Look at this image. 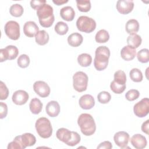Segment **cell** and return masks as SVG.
Instances as JSON below:
<instances>
[{"label":"cell","instance_id":"obj_1","mask_svg":"<svg viewBox=\"0 0 149 149\" xmlns=\"http://www.w3.org/2000/svg\"><path fill=\"white\" fill-rule=\"evenodd\" d=\"M37 15L40 25L44 27H51L55 20L52 7L44 3L37 10Z\"/></svg>","mask_w":149,"mask_h":149},{"label":"cell","instance_id":"obj_2","mask_svg":"<svg viewBox=\"0 0 149 149\" xmlns=\"http://www.w3.org/2000/svg\"><path fill=\"white\" fill-rule=\"evenodd\" d=\"M110 56L109 49L106 46H100L95 49L94 65L95 68L101 71L107 68Z\"/></svg>","mask_w":149,"mask_h":149},{"label":"cell","instance_id":"obj_3","mask_svg":"<svg viewBox=\"0 0 149 149\" xmlns=\"http://www.w3.org/2000/svg\"><path fill=\"white\" fill-rule=\"evenodd\" d=\"M77 123L81 133L89 136L93 134L96 130V125L93 116L88 113H81L77 119Z\"/></svg>","mask_w":149,"mask_h":149},{"label":"cell","instance_id":"obj_4","mask_svg":"<svg viewBox=\"0 0 149 149\" xmlns=\"http://www.w3.org/2000/svg\"><path fill=\"white\" fill-rule=\"evenodd\" d=\"M56 136L58 140L65 143L68 146L73 147L80 141L81 137L76 132L70 131L66 128H59L56 131Z\"/></svg>","mask_w":149,"mask_h":149},{"label":"cell","instance_id":"obj_5","mask_svg":"<svg viewBox=\"0 0 149 149\" xmlns=\"http://www.w3.org/2000/svg\"><path fill=\"white\" fill-rule=\"evenodd\" d=\"M35 127L38 134L43 139H48L52 134L51 123L47 118L41 117L38 118L36 122Z\"/></svg>","mask_w":149,"mask_h":149},{"label":"cell","instance_id":"obj_6","mask_svg":"<svg viewBox=\"0 0 149 149\" xmlns=\"http://www.w3.org/2000/svg\"><path fill=\"white\" fill-rule=\"evenodd\" d=\"M76 27L81 32L90 33L95 29L96 22L93 18L86 16H81L76 21Z\"/></svg>","mask_w":149,"mask_h":149},{"label":"cell","instance_id":"obj_7","mask_svg":"<svg viewBox=\"0 0 149 149\" xmlns=\"http://www.w3.org/2000/svg\"><path fill=\"white\" fill-rule=\"evenodd\" d=\"M88 76L83 72L79 71L73 76V86L77 92H83L86 90L88 84Z\"/></svg>","mask_w":149,"mask_h":149},{"label":"cell","instance_id":"obj_8","mask_svg":"<svg viewBox=\"0 0 149 149\" xmlns=\"http://www.w3.org/2000/svg\"><path fill=\"white\" fill-rule=\"evenodd\" d=\"M4 31L6 35L11 40H17L20 37V26L16 21H8L5 25Z\"/></svg>","mask_w":149,"mask_h":149},{"label":"cell","instance_id":"obj_9","mask_svg":"<svg viewBox=\"0 0 149 149\" xmlns=\"http://www.w3.org/2000/svg\"><path fill=\"white\" fill-rule=\"evenodd\" d=\"M133 112L135 115L139 118L146 116L149 112V100L148 98H144L133 107Z\"/></svg>","mask_w":149,"mask_h":149},{"label":"cell","instance_id":"obj_10","mask_svg":"<svg viewBox=\"0 0 149 149\" xmlns=\"http://www.w3.org/2000/svg\"><path fill=\"white\" fill-rule=\"evenodd\" d=\"M19 54L18 48L15 45H8L5 48L0 49V62L6 60H12L16 58Z\"/></svg>","mask_w":149,"mask_h":149},{"label":"cell","instance_id":"obj_11","mask_svg":"<svg viewBox=\"0 0 149 149\" xmlns=\"http://www.w3.org/2000/svg\"><path fill=\"white\" fill-rule=\"evenodd\" d=\"M33 90L40 97L44 98L48 97L51 92L48 84L44 81H37L33 84Z\"/></svg>","mask_w":149,"mask_h":149},{"label":"cell","instance_id":"obj_12","mask_svg":"<svg viewBox=\"0 0 149 149\" xmlns=\"http://www.w3.org/2000/svg\"><path fill=\"white\" fill-rule=\"evenodd\" d=\"M116 7L120 13L127 15L133 10L134 2L130 0H119L117 1Z\"/></svg>","mask_w":149,"mask_h":149},{"label":"cell","instance_id":"obj_13","mask_svg":"<svg viewBox=\"0 0 149 149\" xmlns=\"http://www.w3.org/2000/svg\"><path fill=\"white\" fill-rule=\"evenodd\" d=\"M129 138V134L124 131L118 132L116 133L113 136L115 144L121 148H126Z\"/></svg>","mask_w":149,"mask_h":149},{"label":"cell","instance_id":"obj_14","mask_svg":"<svg viewBox=\"0 0 149 149\" xmlns=\"http://www.w3.org/2000/svg\"><path fill=\"white\" fill-rule=\"evenodd\" d=\"M29 98L28 93L22 90H19L14 92L12 95V101L16 105H22L27 102Z\"/></svg>","mask_w":149,"mask_h":149},{"label":"cell","instance_id":"obj_15","mask_svg":"<svg viewBox=\"0 0 149 149\" xmlns=\"http://www.w3.org/2000/svg\"><path fill=\"white\" fill-rule=\"evenodd\" d=\"M130 143L137 149H143L146 147L147 144L146 138L140 134H134L130 139Z\"/></svg>","mask_w":149,"mask_h":149},{"label":"cell","instance_id":"obj_16","mask_svg":"<svg viewBox=\"0 0 149 149\" xmlns=\"http://www.w3.org/2000/svg\"><path fill=\"white\" fill-rule=\"evenodd\" d=\"M79 104L82 109H90L94 106L95 100L91 95L85 94L80 98Z\"/></svg>","mask_w":149,"mask_h":149},{"label":"cell","instance_id":"obj_17","mask_svg":"<svg viewBox=\"0 0 149 149\" xmlns=\"http://www.w3.org/2000/svg\"><path fill=\"white\" fill-rule=\"evenodd\" d=\"M38 31L39 28L34 22H27L23 26V33L28 37H33Z\"/></svg>","mask_w":149,"mask_h":149},{"label":"cell","instance_id":"obj_18","mask_svg":"<svg viewBox=\"0 0 149 149\" xmlns=\"http://www.w3.org/2000/svg\"><path fill=\"white\" fill-rule=\"evenodd\" d=\"M46 113L48 116L54 118L57 116L60 112V106L56 101H51L46 105Z\"/></svg>","mask_w":149,"mask_h":149},{"label":"cell","instance_id":"obj_19","mask_svg":"<svg viewBox=\"0 0 149 149\" xmlns=\"http://www.w3.org/2000/svg\"><path fill=\"white\" fill-rule=\"evenodd\" d=\"M136 55V49L126 45L122 48L120 51V56L122 58L126 61L133 60Z\"/></svg>","mask_w":149,"mask_h":149},{"label":"cell","instance_id":"obj_20","mask_svg":"<svg viewBox=\"0 0 149 149\" xmlns=\"http://www.w3.org/2000/svg\"><path fill=\"white\" fill-rule=\"evenodd\" d=\"M60 16L63 20L71 22L72 21L75 16V12L73 8L69 6L63 7L60 10Z\"/></svg>","mask_w":149,"mask_h":149},{"label":"cell","instance_id":"obj_21","mask_svg":"<svg viewBox=\"0 0 149 149\" xmlns=\"http://www.w3.org/2000/svg\"><path fill=\"white\" fill-rule=\"evenodd\" d=\"M83 41V38L81 34L78 33H73L70 34L68 37V44L73 47L80 46Z\"/></svg>","mask_w":149,"mask_h":149},{"label":"cell","instance_id":"obj_22","mask_svg":"<svg viewBox=\"0 0 149 149\" xmlns=\"http://www.w3.org/2000/svg\"><path fill=\"white\" fill-rule=\"evenodd\" d=\"M20 139L23 145L25 147L34 146L36 143V137L30 133H25L20 135Z\"/></svg>","mask_w":149,"mask_h":149},{"label":"cell","instance_id":"obj_23","mask_svg":"<svg viewBox=\"0 0 149 149\" xmlns=\"http://www.w3.org/2000/svg\"><path fill=\"white\" fill-rule=\"evenodd\" d=\"M49 39V34L45 30H39L35 35V40L40 45H44L48 43Z\"/></svg>","mask_w":149,"mask_h":149},{"label":"cell","instance_id":"obj_24","mask_svg":"<svg viewBox=\"0 0 149 149\" xmlns=\"http://www.w3.org/2000/svg\"><path fill=\"white\" fill-rule=\"evenodd\" d=\"M125 29L126 32L130 34H136L139 30V23L136 19L129 20L125 25Z\"/></svg>","mask_w":149,"mask_h":149},{"label":"cell","instance_id":"obj_25","mask_svg":"<svg viewBox=\"0 0 149 149\" xmlns=\"http://www.w3.org/2000/svg\"><path fill=\"white\" fill-rule=\"evenodd\" d=\"M30 110L32 113L37 115L41 112L42 109V104L37 98H33L29 104Z\"/></svg>","mask_w":149,"mask_h":149},{"label":"cell","instance_id":"obj_26","mask_svg":"<svg viewBox=\"0 0 149 149\" xmlns=\"http://www.w3.org/2000/svg\"><path fill=\"white\" fill-rule=\"evenodd\" d=\"M141 42L142 39L141 37L137 34H130L127 38V45L134 49L138 48L141 45Z\"/></svg>","mask_w":149,"mask_h":149},{"label":"cell","instance_id":"obj_27","mask_svg":"<svg viewBox=\"0 0 149 149\" xmlns=\"http://www.w3.org/2000/svg\"><path fill=\"white\" fill-rule=\"evenodd\" d=\"M77 62L81 66L87 67L89 66L92 62V57L88 54L83 53L78 56Z\"/></svg>","mask_w":149,"mask_h":149},{"label":"cell","instance_id":"obj_28","mask_svg":"<svg viewBox=\"0 0 149 149\" xmlns=\"http://www.w3.org/2000/svg\"><path fill=\"white\" fill-rule=\"evenodd\" d=\"M109 39V34L108 32L104 30L101 29L99 30L95 34V40L98 43H105Z\"/></svg>","mask_w":149,"mask_h":149},{"label":"cell","instance_id":"obj_29","mask_svg":"<svg viewBox=\"0 0 149 149\" xmlns=\"http://www.w3.org/2000/svg\"><path fill=\"white\" fill-rule=\"evenodd\" d=\"M113 81L120 85H126V76L125 73L121 70H117L114 73Z\"/></svg>","mask_w":149,"mask_h":149},{"label":"cell","instance_id":"obj_30","mask_svg":"<svg viewBox=\"0 0 149 149\" xmlns=\"http://www.w3.org/2000/svg\"><path fill=\"white\" fill-rule=\"evenodd\" d=\"M76 2L77 7L80 12H87L90 10L91 5L89 0H76Z\"/></svg>","mask_w":149,"mask_h":149},{"label":"cell","instance_id":"obj_31","mask_svg":"<svg viewBox=\"0 0 149 149\" xmlns=\"http://www.w3.org/2000/svg\"><path fill=\"white\" fill-rule=\"evenodd\" d=\"M24 12V9L23 6L18 3H15L12 5L10 7V9H9V12L10 14L16 17H20Z\"/></svg>","mask_w":149,"mask_h":149},{"label":"cell","instance_id":"obj_32","mask_svg":"<svg viewBox=\"0 0 149 149\" xmlns=\"http://www.w3.org/2000/svg\"><path fill=\"white\" fill-rule=\"evenodd\" d=\"M55 32L59 35L63 36L67 33L69 30L68 24L63 22H58L54 27Z\"/></svg>","mask_w":149,"mask_h":149},{"label":"cell","instance_id":"obj_33","mask_svg":"<svg viewBox=\"0 0 149 149\" xmlns=\"http://www.w3.org/2000/svg\"><path fill=\"white\" fill-rule=\"evenodd\" d=\"M129 76L132 80L134 82H140L143 80L142 72L137 68H133L129 72Z\"/></svg>","mask_w":149,"mask_h":149},{"label":"cell","instance_id":"obj_34","mask_svg":"<svg viewBox=\"0 0 149 149\" xmlns=\"http://www.w3.org/2000/svg\"><path fill=\"white\" fill-rule=\"evenodd\" d=\"M7 148L8 149H24L26 147L21 141L20 135L16 136L13 140L8 144Z\"/></svg>","mask_w":149,"mask_h":149},{"label":"cell","instance_id":"obj_35","mask_svg":"<svg viewBox=\"0 0 149 149\" xmlns=\"http://www.w3.org/2000/svg\"><path fill=\"white\" fill-rule=\"evenodd\" d=\"M137 59L141 63H147L149 61V50L143 48L140 50L137 54Z\"/></svg>","mask_w":149,"mask_h":149},{"label":"cell","instance_id":"obj_36","mask_svg":"<svg viewBox=\"0 0 149 149\" xmlns=\"http://www.w3.org/2000/svg\"><path fill=\"white\" fill-rule=\"evenodd\" d=\"M30 58L26 54H22L17 59V63L19 67L22 68H26L29 66L30 64Z\"/></svg>","mask_w":149,"mask_h":149},{"label":"cell","instance_id":"obj_37","mask_svg":"<svg viewBox=\"0 0 149 149\" xmlns=\"http://www.w3.org/2000/svg\"><path fill=\"white\" fill-rule=\"evenodd\" d=\"M111 99V94L105 91H101L97 95V100L101 104H107Z\"/></svg>","mask_w":149,"mask_h":149},{"label":"cell","instance_id":"obj_38","mask_svg":"<svg viewBox=\"0 0 149 149\" xmlns=\"http://www.w3.org/2000/svg\"><path fill=\"white\" fill-rule=\"evenodd\" d=\"M126 85H120L116 83L113 80L111 83L110 88L111 90L115 94H121L126 89Z\"/></svg>","mask_w":149,"mask_h":149},{"label":"cell","instance_id":"obj_39","mask_svg":"<svg viewBox=\"0 0 149 149\" xmlns=\"http://www.w3.org/2000/svg\"><path fill=\"white\" fill-rule=\"evenodd\" d=\"M140 96L139 91L136 89H131L127 91L125 94V98L129 101H133L137 100Z\"/></svg>","mask_w":149,"mask_h":149},{"label":"cell","instance_id":"obj_40","mask_svg":"<svg viewBox=\"0 0 149 149\" xmlns=\"http://www.w3.org/2000/svg\"><path fill=\"white\" fill-rule=\"evenodd\" d=\"M0 100H6L9 95V90L6 86L2 81H0Z\"/></svg>","mask_w":149,"mask_h":149},{"label":"cell","instance_id":"obj_41","mask_svg":"<svg viewBox=\"0 0 149 149\" xmlns=\"http://www.w3.org/2000/svg\"><path fill=\"white\" fill-rule=\"evenodd\" d=\"M0 118L1 119H3L4 118H5L7 115L8 113V106L7 105L3 102H0Z\"/></svg>","mask_w":149,"mask_h":149},{"label":"cell","instance_id":"obj_42","mask_svg":"<svg viewBox=\"0 0 149 149\" xmlns=\"http://www.w3.org/2000/svg\"><path fill=\"white\" fill-rule=\"evenodd\" d=\"M44 3H46L45 0H37L30 1V6L34 10H37L41 6H42Z\"/></svg>","mask_w":149,"mask_h":149},{"label":"cell","instance_id":"obj_43","mask_svg":"<svg viewBox=\"0 0 149 149\" xmlns=\"http://www.w3.org/2000/svg\"><path fill=\"white\" fill-rule=\"evenodd\" d=\"M112 148V145L111 143L109 141H105L101 143L98 146H97V149L102 148V149H111Z\"/></svg>","mask_w":149,"mask_h":149},{"label":"cell","instance_id":"obj_44","mask_svg":"<svg viewBox=\"0 0 149 149\" xmlns=\"http://www.w3.org/2000/svg\"><path fill=\"white\" fill-rule=\"evenodd\" d=\"M148 126H149V120L147 119L141 125V130L144 133L148 134Z\"/></svg>","mask_w":149,"mask_h":149},{"label":"cell","instance_id":"obj_45","mask_svg":"<svg viewBox=\"0 0 149 149\" xmlns=\"http://www.w3.org/2000/svg\"><path fill=\"white\" fill-rule=\"evenodd\" d=\"M52 2L55 5L59 6V5H62L64 3H67L68 2V0H66V1L65 0H53Z\"/></svg>","mask_w":149,"mask_h":149}]
</instances>
